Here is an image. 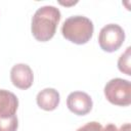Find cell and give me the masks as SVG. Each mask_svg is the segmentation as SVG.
<instances>
[{"mask_svg":"<svg viewBox=\"0 0 131 131\" xmlns=\"http://www.w3.org/2000/svg\"><path fill=\"white\" fill-rule=\"evenodd\" d=\"M119 130L120 131H130V124L129 123H126V124L122 125Z\"/></svg>","mask_w":131,"mask_h":131,"instance_id":"13","label":"cell"},{"mask_svg":"<svg viewBox=\"0 0 131 131\" xmlns=\"http://www.w3.org/2000/svg\"><path fill=\"white\" fill-rule=\"evenodd\" d=\"M59 93L54 88H45L38 92L36 96L37 104L40 108L44 111H53L59 104Z\"/></svg>","mask_w":131,"mask_h":131,"instance_id":"7","label":"cell"},{"mask_svg":"<svg viewBox=\"0 0 131 131\" xmlns=\"http://www.w3.org/2000/svg\"><path fill=\"white\" fill-rule=\"evenodd\" d=\"M125 40V32L123 28L117 24H108L101 28L98 35V43L100 48L106 52L117 51Z\"/></svg>","mask_w":131,"mask_h":131,"instance_id":"4","label":"cell"},{"mask_svg":"<svg viewBox=\"0 0 131 131\" xmlns=\"http://www.w3.org/2000/svg\"><path fill=\"white\" fill-rule=\"evenodd\" d=\"M94 26L90 18L83 15H73L68 17L61 26L62 36L72 43L86 44L93 36Z\"/></svg>","mask_w":131,"mask_h":131,"instance_id":"2","label":"cell"},{"mask_svg":"<svg viewBox=\"0 0 131 131\" xmlns=\"http://www.w3.org/2000/svg\"><path fill=\"white\" fill-rule=\"evenodd\" d=\"M103 92L105 98L115 105L128 106L131 103V84L128 80L112 79L105 84Z\"/></svg>","mask_w":131,"mask_h":131,"instance_id":"3","label":"cell"},{"mask_svg":"<svg viewBox=\"0 0 131 131\" xmlns=\"http://www.w3.org/2000/svg\"><path fill=\"white\" fill-rule=\"evenodd\" d=\"M60 17V11L55 6L45 5L39 7L35 11L31 24L34 38L40 42L49 41L56 32Z\"/></svg>","mask_w":131,"mask_h":131,"instance_id":"1","label":"cell"},{"mask_svg":"<svg viewBox=\"0 0 131 131\" xmlns=\"http://www.w3.org/2000/svg\"><path fill=\"white\" fill-rule=\"evenodd\" d=\"M92 98L86 92L74 91L67 97V106L77 116H85L92 110Z\"/></svg>","mask_w":131,"mask_h":131,"instance_id":"5","label":"cell"},{"mask_svg":"<svg viewBox=\"0 0 131 131\" xmlns=\"http://www.w3.org/2000/svg\"><path fill=\"white\" fill-rule=\"evenodd\" d=\"M18 107L16 95L8 90L0 89V117L8 118L14 116Z\"/></svg>","mask_w":131,"mask_h":131,"instance_id":"8","label":"cell"},{"mask_svg":"<svg viewBox=\"0 0 131 131\" xmlns=\"http://www.w3.org/2000/svg\"><path fill=\"white\" fill-rule=\"evenodd\" d=\"M76 131H102V126L100 123L93 121L83 125L82 127L78 128Z\"/></svg>","mask_w":131,"mask_h":131,"instance_id":"11","label":"cell"},{"mask_svg":"<svg viewBox=\"0 0 131 131\" xmlns=\"http://www.w3.org/2000/svg\"><path fill=\"white\" fill-rule=\"evenodd\" d=\"M10 80L16 88L26 90L33 85L34 74L30 66L26 63H16L10 71Z\"/></svg>","mask_w":131,"mask_h":131,"instance_id":"6","label":"cell"},{"mask_svg":"<svg viewBox=\"0 0 131 131\" xmlns=\"http://www.w3.org/2000/svg\"><path fill=\"white\" fill-rule=\"evenodd\" d=\"M17 127H18V121L16 115L8 118L0 117V131H16Z\"/></svg>","mask_w":131,"mask_h":131,"instance_id":"10","label":"cell"},{"mask_svg":"<svg viewBox=\"0 0 131 131\" xmlns=\"http://www.w3.org/2000/svg\"><path fill=\"white\" fill-rule=\"evenodd\" d=\"M130 51H131V48L127 47L126 51L124 53H122L118 59V69L120 70V72H122L123 74H126L127 76L131 75V66H130L131 54H130Z\"/></svg>","mask_w":131,"mask_h":131,"instance_id":"9","label":"cell"},{"mask_svg":"<svg viewBox=\"0 0 131 131\" xmlns=\"http://www.w3.org/2000/svg\"><path fill=\"white\" fill-rule=\"evenodd\" d=\"M102 131H120L116 125L114 124H107L104 128H102Z\"/></svg>","mask_w":131,"mask_h":131,"instance_id":"12","label":"cell"}]
</instances>
